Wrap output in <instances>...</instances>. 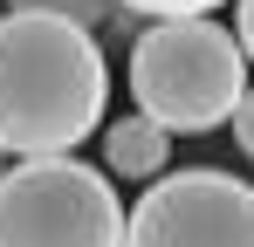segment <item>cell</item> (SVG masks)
Here are the masks:
<instances>
[{
  "mask_svg": "<svg viewBox=\"0 0 254 247\" xmlns=\"http://www.w3.org/2000/svg\"><path fill=\"white\" fill-rule=\"evenodd\" d=\"M110 69L96 28L42 7L0 14V151L7 158H42L76 151L103 130Z\"/></svg>",
  "mask_w": 254,
  "mask_h": 247,
  "instance_id": "obj_1",
  "label": "cell"
},
{
  "mask_svg": "<svg viewBox=\"0 0 254 247\" xmlns=\"http://www.w3.org/2000/svg\"><path fill=\"white\" fill-rule=\"evenodd\" d=\"M248 89V55L206 14H165L130 48V96L172 137H206L234 117Z\"/></svg>",
  "mask_w": 254,
  "mask_h": 247,
  "instance_id": "obj_2",
  "label": "cell"
},
{
  "mask_svg": "<svg viewBox=\"0 0 254 247\" xmlns=\"http://www.w3.org/2000/svg\"><path fill=\"white\" fill-rule=\"evenodd\" d=\"M124 213L110 172L69 151L0 165V247H124Z\"/></svg>",
  "mask_w": 254,
  "mask_h": 247,
  "instance_id": "obj_3",
  "label": "cell"
},
{
  "mask_svg": "<svg viewBox=\"0 0 254 247\" xmlns=\"http://www.w3.org/2000/svg\"><path fill=\"white\" fill-rule=\"evenodd\" d=\"M124 247H254V185L234 172H158L124 213Z\"/></svg>",
  "mask_w": 254,
  "mask_h": 247,
  "instance_id": "obj_4",
  "label": "cell"
},
{
  "mask_svg": "<svg viewBox=\"0 0 254 247\" xmlns=\"http://www.w3.org/2000/svg\"><path fill=\"white\" fill-rule=\"evenodd\" d=\"M165 158H172V130L144 110H130L103 130V172L110 179H158Z\"/></svg>",
  "mask_w": 254,
  "mask_h": 247,
  "instance_id": "obj_5",
  "label": "cell"
},
{
  "mask_svg": "<svg viewBox=\"0 0 254 247\" xmlns=\"http://www.w3.org/2000/svg\"><path fill=\"white\" fill-rule=\"evenodd\" d=\"M7 7H42V14H69V21H83V28H103L117 0H7Z\"/></svg>",
  "mask_w": 254,
  "mask_h": 247,
  "instance_id": "obj_6",
  "label": "cell"
},
{
  "mask_svg": "<svg viewBox=\"0 0 254 247\" xmlns=\"http://www.w3.org/2000/svg\"><path fill=\"white\" fill-rule=\"evenodd\" d=\"M124 14H151V21H165V14H213L220 0H117Z\"/></svg>",
  "mask_w": 254,
  "mask_h": 247,
  "instance_id": "obj_7",
  "label": "cell"
},
{
  "mask_svg": "<svg viewBox=\"0 0 254 247\" xmlns=\"http://www.w3.org/2000/svg\"><path fill=\"white\" fill-rule=\"evenodd\" d=\"M227 124H234V144L254 158V89H241V103H234V117H227Z\"/></svg>",
  "mask_w": 254,
  "mask_h": 247,
  "instance_id": "obj_8",
  "label": "cell"
},
{
  "mask_svg": "<svg viewBox=\"0 0 254 247\" xmlns=\"http://www.w3.org/2000/svg\"><path fill=\"white\" fill-rule=\"evenodd\" d=\"M234 41H241V55L254 62V0H241V21H234Z\"/></svg>",
  "mask_w": 254,
  "mask_h": 247,
  "instance_id": "obj_9",
  "label": "cell"
},
{
  "mask_svg": "<svg viewBox=\"0 0 254 247\" xmlns=\"http://www.w3.org/2000/svg\"><path fill=\"white\" fill-rule=\"evenodd\" d=\"M0 158H7V151H0Z\"/></svg>",
  "mask_w": 254,
  "mask_h": 247,
  "instance_id": "obj_10",
  "label": "cell"
}]
</instances>
